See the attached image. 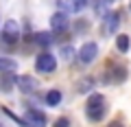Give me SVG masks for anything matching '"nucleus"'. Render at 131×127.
Masks as SVG:
<instances>
[{
    "label": "nucleus",
    "mask_w": 131,
    "mask_h": 127,
    "mask_svg": "<svg viewBox=\"0 0 131 127\" xmlns=\"http://www.w3.org/2000/svg\"><path fill=\"white\" fill-rule=\"evenodd\" d=\"M105 112H107V105H105V96L103 94L94 92L88 99V105H85V116H88L90 123H98L105 118Z\"/></svg>",
    "instance_id": "1"
},
{
    "label": "nucleus",
    "mask_w": 131,
    "mask_h": 127,
    "mask_svg": "<svg viewBox=\"0 0 131 127\" xmlns=\"http://www.w3.org/2000/svg\"><path fill=\"white\" fill-rule=\"evenodd\" d=\"M55 68H57L55 55H50V53H39L37 55V59H35V70L37 72L50 75V72H55Z\"/></svg>",
    "instance_id": "2"
},
{
    "label": "nucleus",
    "mask_w": 131,
    "mask_h": 127,
    "mask_svg": "<svg viewBox=\"0 0 131 127\" xmlns=\"http://www.w3.org/2000/svg\"><path fill=\"white\" fill-rule=\"evenodd\" d=\"M20 40V24L15 20H7L2 26V42L5 44H15Z\"/></svg>",
    "instance_id": "3"
},
{
    "label": "nucleus",
    "mask_w": 131,
    "mask_h": 127,
    "mask_svg": "<svg viewBox=\"0 0 131 127\" xmlns=\"http://www.w3.org/2000/svg\"><path fill=\"white\" fill-rule=\"evenodd\" d=\"M77 57H79L83 64H92L94 59L98 57V46L94 42H85L83 46L79 48V53H77Z\"/></svg>",
    "instance_id": "4"
},
{
    "label": "nucleus",
    "mask_w": 131,
    "mask_h": 127,
    "mask_svg": "<svg viewBox=\"0 0 131 127\" xmlns=\"http://www.w3.org/2000/svg\"><path fill=\"white\" fill-rule=\"evenodd\" d=\"M57 7L66 13H81L88 7V0H57Z\"/></svg>",
    "instance_id": "5"
},
{
    "label": "nucleus",
    "mask_w": 131,
    "mask_h": 127,
    "mask_svg": "<svg viewBox=\"0 0 131 127\" xmlns=\"http://www.w3.org/2000/svg\"><path fill=\"white\" fill-rule=\"evenodd\" d=\"M18 88L22 90L24 94H33L35 90L39 88V83H37V79L31 77V75H20L18 77Z\"/></svg>",
    "instance_id": "6"
},
{
    "label": "nucleus",
    "mask_w": 131,
    "mask_h": 127,
    "mask_svg": "<svg viewBox=\"0 0 131 127\" xmlns=\"http://www.w3.org/2000/svg\"><path fill=\"white\" fill-rule=\"evenodd\" d=\"M68 24H70V20H68V13H66V11H57V13L50 18V28L55 31V33L66 31V28H68Z\"/></svg>",
    "instance_id": "7"
},
{
    "label": "nucleus",
    "mask_w": 131,
    "mask_h": 127,
    "mask_svg": "<svg viewBox=\"0 0 131 127\" xmlns=\"http://www.w3.org/2000/svg\"><path fill=\"white\" fill-rule=\"evenodd\" d=\"M118 24H120V15L109 11V13L103 18V33H105V35L116 33V31H118Z\"/></svg>",
    "instance_id": "8"
},
{
    "label": "nucleus",
    "mask_w": 131,
    "mask_h": 127,
    "mask_svg": "<svg viewBox=\"0 0 131 127\" xmlns=\"http://www.w3.org/2000/svg\"><path fill=\"white\" fill-rule=\"evenodd\" d=\"M26 123L28 127H46V116L39 110H26Z\"/></svg>",
    "instance_id": "9"
},
{
    "label": "nucleus",
    "mask_w": 131,
    "mask_h": 127,
    "mask_svg": "<svg viewBox=\"0 0 131 127\" xmlns=\"http://www.w3.org/2000/svg\"><path fill=\"white\" fill-rule=\"evenodd\" d=\"M15 83H18V77H15L13 72H7V75H0V92H11Z\"/></svg>",
    "instance_id": "10"
},
{
    "label": "nucleus",
    "mask_w": 131,
    "mask_h": 127,
    "mask_svg": "<svg viewBox=\"0 0 131 127\" xmlns=\"http://www.w3.org/2000/svg\"><path fill=\"white\" fill-rule=\"evenodd\" d=\"M33 42L37 44V46H50L52 42H55V35L50 33V31H39V33H35L33 35Z\"/></svg>",
    "instance_id": "11"
},
{
    "label": "nucleus",
    "mask_w": 131,
    "mask_h": 127,
    "mask_svg": "<svg viewBox=\"0 0 131 127\" xmlns=\"http://www.w3.org/2000/svg\"><path fill=\"white\" fill-rule=\"evenodd\" d=\"M18 70V61L13 57H0V75H7V72H13Z\"/></svg>",
    "instance_id": "12"
},
{
    "label": "nucleus",
    "mask_w": 131,
    "mask_h": 127,
    "mask_svg": "<svg viewBox=\"0 0 131 127\" xmlns=\"http://www.w3.org/2000/svg\"><path fill=\"white\" fill-rule=\"evenodd\" d=\"M127 75H129V70H127L125 66H118V68H114V70L109 72L107 81H112V83H122V81L127 79Z\"/></svg>",
    "instance_id": "13"
},
{
    "label": "nucleus",
    "mask_w": 131,
    "mask_h": 127,
    "mask_svg": "<svg viewBox=\"0 0 131 127\" xmlns=\"http://www.w3.org/2000/svg\"><path fill=\"white\" fill-rule=\"evenodd\" d=\"M61 99H63V94H61L57 88H52V90L46 92V105H50V108H57V105L61 103Z\"/></svg>",
    "instance_id": "14"
},
{
    "label": "nucleus",
    "mask_w": 131,
    "mask_h": 127,
    "mask_svg": "<svg viewBox=\"0 0 131 127\" xmlns=\"http://www.w3.org/2000/svg\"><path fill=\"white\" fill-rule=\"evenodd\" d=\"M77 90H79L81 94L92 92V90H94V79H92V77H83V79H79V81H77Z\"/></svg>",
    "instance_id": "15"
},
{
    "label": "nucleus",
    "mask_w": 131,
    "mask_h": 127,
    "mask_svg": "<svg viewBox=\"0 0 131 127\" xmlns=\"http://www.w3.org/2000/svg\"><path fill=\"white\" fill-rule=\"evenodd\" d=\"M129 46H131L129 35H118V37H116V48L120 53H129Z\"/></svg>",
    "instance_id": "16"
},
{
    "label": "nucleus",
    "mask_w": 131,
    "mask_h": 127,
    "mask_svg": "<svg viewBox=\"0 0 131 127\" xmlns=\"http://www.w3.org/2000/svg\"><path fill=\"white\" fill-rule=\"evenodd\" d=\"M107 5H109L107 0H96V2H94V11H96L101 18H105V15L109 13V11H107Z\"/></svg>",
    "instance_id": "17"
},
{
    "label": "nucleus",
    "mask_w": 131,
    "mask_h": 127,
    "mask_svg": "<svg viewBox=\"0 0 131 127\" xmlns=\"http://www.w3.org/2000/svg\"><path fill=\"white\" fill-rule=\"evenodd\" d=\"M61 57H63L66 61H70L72 57H74V48L72 46H61Z\"/></svg>",
    "instance_id": "18"
},
{
    "label": "nucleus",
    "mask_w": 131,
    "mask_h": 127,
    "mask_svg": "<svg viewBox=\"0 0 131 127\" xmlns=\"http://www.w3.org/2000/svg\"><path fill=\"white\" fill-rule=\"evenodd\" d=\"M52 127H70V121L61 116V118H57V121H55V125H52Z\"/></svg>",
    "instance_id": "19"
},
{
    "label": "nucleus",
    "mask_w": 131,
    "mask_h": 127,
    "mask_svg": "<svg viewBox=\"0 0 131 127\" xmlns=\"http://www.w3.org/2000/svg\"><path fill=\"white\" fill-rule=\"evenodd\" d=\"M107 127H125V125H122V123H118V121H114V123H109Z\"/></svg>",
    "instance_id": "20"
},
{
    "label": "nucleus",
    "mask_w": 131,
    "mask_h": 127,
    "mask_svg": "<svg viewBox=\"0 0 131 127\" xmlns=\"http://www.w3.org/2000/svg\"><path fill=\"white\" fill-rule=\"evenodd\" d=\"M107 2H116V0H107Z\"/></svg>",
    "instance_id": "21"
},
{
    "label": "nucleus",
    "mask_w": 131,
    "mask_h": 127,
    "mask_svg": "<svg viewBox=\"0 0 131 127\" xmlns=\"http://www.w3.org/2000/svg\"><path fill=\"white\" fill-rule=\"evenodd\" d=\"M129 9H131V5H129Z\"/></svg>",
    "instance_id": "22"
}]
</instances>
